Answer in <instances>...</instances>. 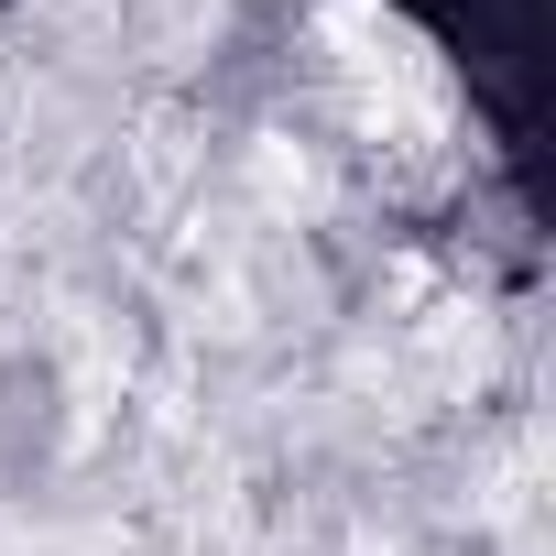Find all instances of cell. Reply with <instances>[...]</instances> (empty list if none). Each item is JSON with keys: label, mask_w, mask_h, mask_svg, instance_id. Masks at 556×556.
<instances>
[{"label": "cell", "mask_w": 556, "mask_h": 556, "mask_svg": "<svg viewBox=\"0 0 556 556\" xmlns=\"http://www.w3.org/2000/svg\"><path fill=\"white\" fill-rule=\"evenodd\" d=\"M45 437H55V382L23 361V371H0V469L23 480V469L45 458Z\"/></svg>", "instance_id": "1"}]
</instances>
